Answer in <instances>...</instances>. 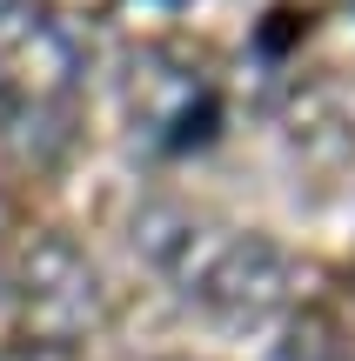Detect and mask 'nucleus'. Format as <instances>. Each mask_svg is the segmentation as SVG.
I'll use <instances>...</instances> for the list:
<instances>
[{"label": "nucleus", "mask_w": 355, "mask_h": 361, "mask_svg": "<svg viewBox=\"0 0 355 361\" xmlns=\"http://www.w3.org/2000/svg\"><path fill=\"white\" fill-rule=\"evenodd\" d=\"M80 47L40 0H0V121L13 134H67Z\"/></svg>", "instance_id": "nucleus-1"}]
</instances>
